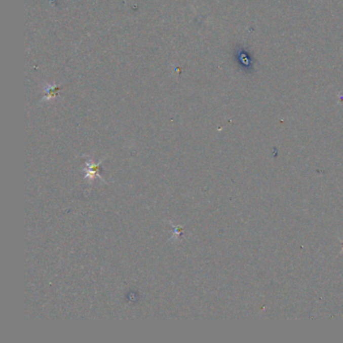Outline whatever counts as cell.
I'll list each match as a JSON object with an SVG mask.
<instances>
[{"mask_svg": "<svg viewBox=\"0 0 343 343\" xmlns=\"http://www.w3.org/2000/svg\"><path fill=\"white\" fill-rule=\"evenodd\" d=\"M105 160V158L104 159H102L100 162H98V163H95V162H93V161H91V160H88L87 162H86V167H85V173H86V178H89L90 180H93L94 178H96V177H99L101 180H103V181H105L106 182V180L101 176V174H100V165H101V163L103 162Z\"/></svg>", "mask_w": 343, "mask_h": 343, "instance_id": "6da1fadb", "label": "cell"}]
</instances>
